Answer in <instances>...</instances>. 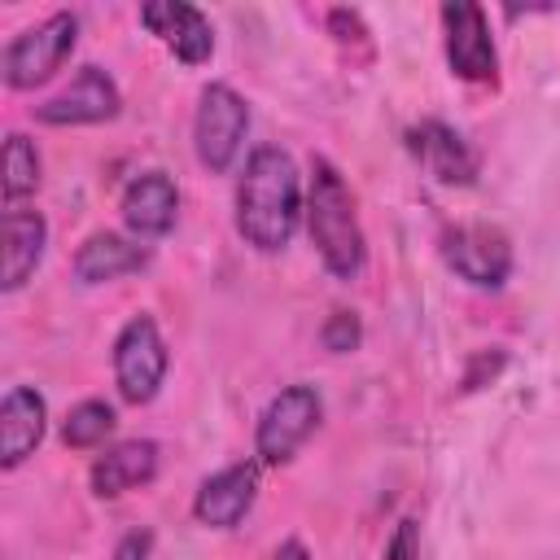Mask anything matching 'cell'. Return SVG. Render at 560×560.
<instances>
[{
	"label": "cell",
	"instance_id": "603a6c76",
	"mask_svg": "<svg viewBox=\"0 0 560 560\" xmlns=\"http://www.w3.org/2000/svg\"><path fill=\"white\" fill-rule=\"evenodd\" d=\"M271 560H311V551H306V542L302 538H284L280 547H276V556Z\"/></svg>",
	"mask_w": 560,
	"mask_h": 560
},
{
	"label": "cell",
	"instance_id": "30bf717a",
	"mask_svg": "<svg viewBox=\"0 0 560 560\" xmlns=\"http://www.w3.org/2000/svg\"><path fill=\"white\" fill-rule=\"evenodd\" d=\"M258 481H262L258 459H236V464L210 472L192 494V516L206 529H236L258 499Z\"/></svg>",
	"mask_w": 560,
	"mask_h": 560
},
{
	"label": "cell",
	"instance_id": "5b68a950",
	"mask_svg": "<svg viewBox=\"0 0 560 560\" xmlns=\"http://www.w3.org/2000/svg\"><path fill=\"white\" fill-rule=\"evenodd\" d=\"M249 136V105L232 83H206L192 114V149L210 175L232 171Z\"/></svg>",
	"mask_w": 560,
	"mask_h": 560
},
{
	"label": "cell",
	"instance_id": "9a60e30c",
	"mask_svg": "<svg viewBox=\"0 0 560 560\" xmlns=\"http://www.w3.org/2000/svg\"><path fill=\"white\" fill-rule=\"evenodd\" d=\"M44 429H48V402L39 389L31 385H13L0 402V468L13 472L22 468L39 442H44Z\"/></svg>",
	"mask_w": 560,
	"mask_h": 560
},
{
	"label": "cell",
	"instance_id": "ac0fdd59",
	"mask_svg": "<svg viewBox=\"0 0 560 560\" xmlns=\"http://www.w3.org/2000/svg\"><path fill=\"white\" fill-rule=\"evenodd\" d=\"M39 179H44V162H39L35 140L22 131H9L4 136V179H0L4 184V210L18 206L22 197H31L39 188Z\"/></svg>",
	"mask_w": 560,
	"mask_h": 560
},
{
	"label": "cell",
	"instance_id": "e0dca14e",
	"mask_svg": "<svg viewBox=\"0 0 560 560\" xmlns=\"http://www.w3.org/2000/svg\"><path fill=\"white\" fill-rule=\"evenodd\" d=\"M70 267H74L79 284H109L118 276L144 271L149 267V245H140L136 236H122V232H92L74 249Z\"/></svg>",
	"mask_w": 560,
	"mask_h": 560
},
{
	"label": "cell",
	"instance_id": "8992f818",
	"mask_svg": "<svg viewBox=\"0 0 560 560\" xmlns=\"http://www.w3.org/2000/svg\"><path fill=\"white\" fill-rule=\"evenodd\" d=\"M166 368H171V350L162 341L158 319L144 311L131 315L114 337V385H118L122 402H131V407L153 402L166 381Z\"/></svg>",
	"mask_w": 560,
	"mask_h": 560
},
{
	"label": "cell",
	"instance_id": "2e32d148",
	"mask_svg": "<svg viewBox=\"0 0 560 560\" xmlns=\"http://www.w3.org/2000/svg\"><path fill=\"white\" fill-rule=\"evenodd\" d=\"M48 249V219L26 206L4 210V267H0V289L18 293L44 262Z\"/></svg>",
	"mask_w": 560,
	"mask_h": 560
},
{
	"label": "cell",
	"instance_id": "44dd1931",
	"mask_svg": "<svg viewBox=\"0 0 560 560\" xmlns=\"http://www.w3.org/2000/svg\"><path fill=\"white\" fill-rule=\"evenodd\" d=\"M381 560H420V525L411 516H402L381 551Z\"/></svg>",
	"mask_w": 560,
	"mask_h": 560
},
{
	"label": "cell",
	"instance_id": "6da1fadb",
	"mask_svg": "<svg viewBox=\"0 0 560 560\" xmlns=\"http://www.w3.org/2000/svg\"><path fill=\"white\" fill-rule=\"evenodd\" d=\"M236 236L258 254H280L306 210L298 162L280 144H258L236 179Z\"/></svg>",
	"mask_w": 560,
	"mask_h": 560
},
{
	"label": "cell",
	"instance_id": "ffe728a7",
	"mask_svg": "<svg viewBox=\"0 0 560 560\" xmlns=\"http://www.w3.org/2000/svg\"><path fill=\"white\" fill-rule=\"evenodd\" d=\"M319 341H324V350H332V354L359 350V341H363L359 315H354V311H332V315L324 319V328H319Z\"/></svg>",
	"mask_w": 560,
	"mask_h": 560
},
{
	"label": "cell",
	"instance_id": "d6986e66",
	"mask_svg": "<svg viewBox=\"0 0 560 560\" xmlns=\"http://www.w3.org/2000/svg\"><path fill=\"white\" fill-rule=\"evenodd\" d=\"M114 424H118L114 402H105V398H83V402H74V407L66 411V420H61V442H66L70 451H92V446H101V442L114 433Z\"/></svg>",
	"mask_w": 560,
	"mask_h": 560
},
{
	"label": "cell",
	"instance_id": "7402d4cb",
	"mask_svg": "<svg viewBox=\"0 0 560 560\" xmlns=\"http://www.w3.org/2000/svg\"><path fill=\"white\" fill-rule=\"evenodd\" d=\"M149 556H153V534L149 529H131L114 547V560H149Z\"/></svg>",
	"mask_w": 560,
	"mask_h": 560
},
{
	"label": "cell",
	"instance_id": "ba28073f",
	"mask_svg": "<svg viewBox=\"0 0 560 560\" xmlns=\"http://www.w3.org/2000/svg\"><path fill=\"white\" fill-rule=\"evenodd\" d=\"M442 48L446 66L464 83H494L499 79V48L490 35V18L472 0L442 4Z\"/></svg>",
	"mask_w": 560,
	"mask_h": 560
},
{
	"label": "cell",
	"instance_id": "8fae6325",
	"mask_svg": "<svg viewBox=\"0 0 560 560\" xmlns=\"http://www.w3.org/2000/svg\"><path fill=\"white\" fill-rule=\"evenodd\" d=\"M140 26L149 35H158L162 48L175 52V61H184V66H206L214 52V26L197 4H184V0L140 4Z\"/></svg>",
	"mask_w": 560,
	"mask_h": 560
},
{
	"label": "cell",
	"instance_id": "7a4b0ae2",
	"mask_svg": "<svg viewBox=\"0 0 560 560\" xmlns=\"http://www.w3.org/2000/svg\"><path fill=\"white\" fill-rule=\"evenodd\" d=\"M306 236L319 254V262L328 267L332 280H359L363 262H368V236L354 210V192L346 184V175L328 162L315 158L311 162V184H306Z\"/></svg>",
	"mask_w": 560,
	"mask_h": 560
},
{
	"label": "cell",
	"instance_id": "277c9868",
	"mask_svg": "<svg viewBox=\"0 0 560 560\" xmlns=\"http://www.w3.org/2000/svg\"><path fill=\"white\" fill-rule=\"evenodd\" d=\"M324 420V402H319V389L298 381V385H284L280 394L267 398L258 424H254V459L262 468H280L289 464L306 438L319 429Z\"/></svg>",
	"mask_w": 560,
	"mask_h": 560
},
{
	"label": "cell",
	"instance_id": "7c38bea8",
	"mask_svg": "<svg viewBox=\"0 0 560 560\" xmlns=\"http://www.w3.org/2000/svg\"><path fill=\"white\" fill-rule=\"evenodd\" d=\"M407 149L411 158L438 179V184H451V188H468L477 179V153L472 144L442 118H424L416 127H407Z\"/></svg>",
	"mask_w": 560,
	"mask_h": 560
},
{
	"label": "cell",
	"instance_id": "5bb4252c",
	"mask_svg": "<svg viewBox=\"0 0 560 560\" xmlns=\"http://www.w3.org/2000/svg\"><path fill=\"white\" fill-rule=\"evenodd\" d=\"M158 464H162V451L158 442L149 438H127V442H114L105 446L92 468H88V486L96 499H122L127 490H140L158 477Z\"/></svg>",
	"mask_w": 560,
	"mask_h": 560
},
{
	"label": "cell",
	"instance_id": "52a82bcc",
	"mask_svg": "<svg viewBox=\"0 0 560 560\" xmlns=\"http://www.w3.org/2000/svg\"><path fill=\"white\" fill-rule=\"evenodd\" d=\"M442 262L472 289H503L512 276V241L494 223H455L442 232Z\"/></svg>",
	"mask_w": 560,
	"mask_h": 560
},
{
	"label": "cell",
	"instance_id": "3957f363",
	"mask_svg": "<svg viewBox=\"0 0 560 560\" xmlns=\"http://www.w3.org/2000/svg\"><path fill=\"white\" fill-rule=\"evenodd\" d=\"M74 44H79V18L70 9H57V13H48L44 22L18 31L4 44L0 74H4V83L13 92H31V88L48 83L66 66V57L74 52Z\"/></svg>",
	"mask_w": 560,
	"mask_h": 560
},
{
	"label": "cell",
	"instance_id": "4fadbf2b",
	"mask_svg": "<svg viewBox=\"0 0 560 560\" xmlns=\"http://www.w3.org/2000/svg\"><path fill=\"white\" fill-rule=\"evenodd\" d=\"M118 210H122V223L136 241H158L179 219V188L166 171H144L122 188Z\"/></svg>",
	"mask_w": 560,
	"mask_h": 560
},
{
	"label": "cell",
	"instance_id": "9c48e42d",
	"mask_svg": "<svg viewBox=\"0 0 560 560\" xmlns=\"http://www.w3.org/2000/svg\"><path fill=\"white\" fill-rule=\"evenodd\" d=\"M118 109H122V92L114 74L101 66H79L74 79L57 96L39 101L31 114L44 127H96V122L118 118Z\"/></svg>",
	"mask_w": 560,
	"mask_h": 560
}]
</instances>
